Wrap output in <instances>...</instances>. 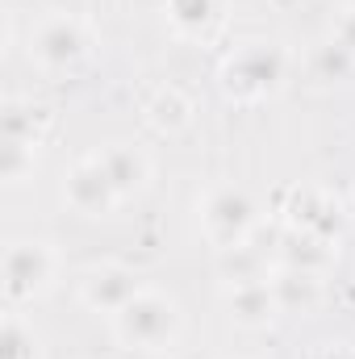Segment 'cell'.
I'll use <instances>...</instances> for the list:
<instances>
[{
	"instance_id": "1",
	"label": "cell",
	"mask_w": 355,
	"mask_h": 359,
	"mask_svg": "<svg viewBox=\"0 0 355 359\" xmlns=\"http://www.w3.org/2000/svg\"><path fill=\"white\" fill-rule=\"evenodd\" d=\"M113 322H117L121 343H130V347H138V351H163V347L176 339L180 313L163 292L138 288V292L113 313Z\"/></svg>"
},
{
	"instance_id": "2",
	"label": "cell",
	"mask_w": 355,
	"mask_h": 359,
	"mask_svg": "<svg viewBox=\"0 0 355 359\" xmlns=\"http://www.w3.org/2000/svg\"><path fill=\"white\" fill-rule=\"evenodd\" d=\"M29 55H34L42 67H72V63H80V59L88 55V38H84L80 21L55 17V21H46V25L34 34Z\"/></svg>"
},
{
	"instance_id": "3",
	"label": "cell",
	"mask_w": 355,
	"mask_h": 359,
	"mask_svg": "<svg viewBox=\"0 0 355 359\" xmlns=\"http://www.w3.org/2000/svg\"><path fill=\"white\" fill-rule=\"evenodd\" d=\"M55 268V255L46 243H17L8 247V259H4V280H8V297H25V292H38Z\"/></svg>"
},
{
	"instance_id": "4",
	"label": "cell",
	"mask_w": 355,
	"mask_h": 359,
	"mask_svg": "<svg viewBox=\"0 0 355 359\" xmlns=\"http://www.w3.org/2000/svg\"><path fill=\"white\" fill-rule=\"evenodd\" d=\"M251 213H255V209H251V201H247L243 192L222 188V192H213L209 205H205V230H209V238H217L222 247H234V243L247 234Z\"/></svg>"
},
{
	"instance_id": "5",
	"label": "cell",
	"mask_w": 355,
	"mask_h": 359,
	"mask_svg": "<svg viewBox=\"0 0 355 359\" xmlns=\"http://www.w3.org/2000/svg\"><path fill=\"white\" fill-rule=\"evenodd\" d=\"M67 201L80 213H100V209H109L117 201V188H113L109 172L100 168V159H88V163H80L72 172V180H67Z\"/></svg>"
},
{
	"instance_id": "6",
	"label": "cell",
	"mask_w": 355,
	"mask_h": 359,
	"mask_svg": "<svg viewBox=\"0 0 355 359\" xmlns=\"http://www.w3.org/2000/svg\"><path fill=\"white\" fill-rule=\"evenodd\" d=\"M276 72H280V63H276V55H267L264 46H255V50H247V55H239L230 67H226V88L239 92V96H251V92H264L272 80H276Z\"/></svg>"
},
{
	"instance_id": "7",
	"label": "cell",
	"mask_w": 355,
	"mask_h": 359,
	"mask_svg": "<svg viewBox=\"0 0 355 359\" xmlns=\"http://www.w3.org/2000/svg\"><path fill=\"white\" fill-rule=\"evenodd\" d=\"M134 292H138V280H134V276L121 280V268H100V271H92L88 280H84V297H88V305L109 309V313H117Z\"/></svg>"
},
{
	"instance_id": "8",
	"label": "cell",
	"mask_w": 355,
	"mask_h": 359,
	"mask_svg": "<svg viewBox=\"0 0 355 359\" xmlns=\"http://www.w3.org/2000/svg\"><path fill=\"white\" fill-rule=\"evenodd\" d=\"M100 168L109 172L113 188H117V196L138 192V188H142V180H147V159H142L138 151H130V147H117V151L100 155Z\"/></svg>"
},
{
	"instance_id": "9",
	"label": "cell",
	"mask_w": 355,
	"mask_h": 359,
	"mask_svg": "<svg viewBox=\"0 0 355 359\" xmlns=\"http://www.w3.org/2000/svg\"><path fill=\"white\" fill-rule=\"evenodd\" d=\"M230 309H234L239 322H267L272 318V292H267V284H255V280L239 284L230 292Z\"/></svg>"
},
{
	"instance_id": "10",
	"label": "cell",
	"mask_w": 355,
	"mask_h": 359,
	"mask_svg": "<svg viewBox=\"0 0 355 359\" xmlns=\"http://www.w3.org/2000/svg\"><path fill=\"white\" fill-rule=\"evenodd\" d=\"M25 347H29L25 330H21L17 322H8V326H4V359H25Z\"/></svg>"
},
{
	"instance_id": "11",
	"label": "cell",
	"mask_w": 355,
	"mask_h": 359,
	"mask_svg": "<svg viewBox=\"0 0 355 359\" xmlns=\"http://www.w3.org/2000/svg\"><path fill=\"white\" fill-rule=\"evenodd\" d=\"M347 4H355V0H347Z\"/></svg>"
}]
</instances>
